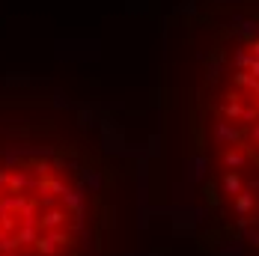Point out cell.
Segmentation results:
<instances>
[{
  "mask_svg": "<svg viewBox=\"0 0 259 256\" xmlns=\"http://www.w3.org/2000/svg\"><path fill=\"white\" fill-rule=\"evenodd\" d=\"M214 87L208 104L211 203L259 244V45L253 63Z\"/></svg>",
  "mask_w": 259,
  "mask_h": 256,
  "instance_id": "cell-1",
  "label": "cell"
}]
</instances>
